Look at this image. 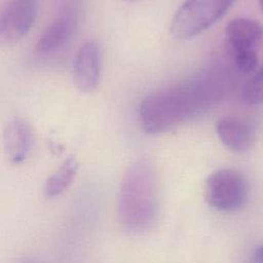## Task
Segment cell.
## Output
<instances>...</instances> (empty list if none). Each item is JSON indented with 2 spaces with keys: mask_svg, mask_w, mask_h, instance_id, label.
I'll return each mask as SVG.
<instances>
[{
  "mask_svg": "<svg viewBox=\"0 0 263 263\" xmlns=\"http://www.w3.org/2000/svg\"><path fill=\"white\" fill-rule=\"evenodd\" d=\"M222 75L203 71L191 79L159 88L148 95L139 108L143 132L150 135L166 133L197 117L217 104L224 95Z\"/></svg>",
  "mask_w": 263,
  "mask_h": 263,
  "instance_id": "obj_1",
  "label": "cell"
},
{
  "mask_svg": "<svg viewBox=\"0 0 263 263\" xmlns=\"http://www.w3.org/2000/svg\"><path fill=\"white\" fill-rule=\"evenodd\" d=\"M160 211L158 178L146 158L137 159L127 168L118 194L117 213L122 227L142 233L153 227Z\"/></svg>",
  "mask_w": 263,
  "mask_h": 263,
  "instance_id": "obj_2",
  "label": "cell"
},
{
  "mask_svg": "<svg viewBox=\"0 0 263 263\" xmlns=\"http://www.w3.org/2000/svg\"><path fill=\"white\" fill-rule=\"evenodd\" d=\"M262 45L263 25L257 20L237 17L225 27V50L239 72L247 74L256 70Z\"/></svg>",
  "mask_w": 263,
  "mask_h": 263,
  "instance_id": "obj_3",
  "label": "cell"
},
{
  "mask_svg": "<svg viewBox=\"0 0 263 263\" xmlns=\"http://www.w3.org/2000/svg\"><path fill=\"white\" fill-rule=\"evenodd\" d=\"M236 0H184L170 26L178 40L191 39L221 20Z\"/></svg>",
  "mask_w": 263,
  "mask_h": 263,
  "instance_id": "obj_4",
  "label": "cell"
},
{
  "mask_svg": "<svg viewBox=\"0 0 263 263\" xmlns=\"http://www.w3.org/2000/svg\"><path fill=\"white\" fill-rule=\"evenodd\" d=\"M248 197V182L237 170L222 168L210 175L204 185V198L217 211H239Z\"/></svg>",
  "mask_w": 263,
  "mask_h": 263,
  "instance_id": "obj_5",
  "label": "cell"
},
{
  "mask_svg": "<svg viewBox=\"0 0 263 263\" xmlns=\"http://www.w3.org/2000/svg\"><path fill=\"white\" fill-rule=\"evenodd\" d=\"M38 0H6L0 9V46L17 43L35 24Z\"/></svg>",
  "mask_w": 263,
  "mask_h": 263,
  "instance_id": "obj_6",
  "label": "cell"
},
{
  "mask_svg": "<svg viewBox=\"0 0 263 263\" xmlns=\"http://www.w3.org/2000/svg\"><path fill=\"white\" fill-rule=\"evenodd\" d=\"M101 79V49L95 40L80 44L73 61V81L84 93L95 91Z\"/></svg>",
  "mask_w": 263,
  "mask_h": 263,
  "instance_id": "obj_7",
  "label": "cell"
},
{
  "mask_svg": "<svg viewBox=\"0 0 263 263\" xmlns=\"http://www.w3.org/2000/svg\"><path fill=\"white\" fill-rule=\"evenodd\" d=\"M78 25V13L74 8L60 12L40 34L36 50L39 54H51L64 47L72 38Z\"/></svg>",
  "mask_w": 263,
  "mask_h": 263,
  "instance_id": "obj_8",
  "label": "cell"
},
{
  "mask_svg": "<svg viewBox=\"0 0 263 263\" xmlns=\"http://www.w3.org/2000/svg\"><path fill=\"white\" fill-rule=\"evenodd\" d=\"M2 142L5 154L11 163L24 162L34 146V133L30 122L20 116L11 118L4 126Z\"/></svg>",
  "mask_w": 263,
  "mask_h": 263,
  "instance_id": "obj_9",
  "label": "cell"
},
{
  "mask_svg": "<svg viewBox=\"0 0 263 263\" xmlns=\"http://www.w3.org/2000/svg\"><path fill=\"white\" fill-rule=\"evenodd\" d=\"M215 129L223 145L232 152H247L256 140L255 128L251 123L238 117H222L216 122Z\"/></svg>",
  "mask_w": 263,
  "mask_h": 263,
  "instance_id": "obj_10",
  "label": "cell"
},
{
  "mask_svg": "<svg viewBox=\"0 0 263 263\" xmlns=\"http://www.w3.org/2000/svg\"><path fill=\"white\" fill-rule=\"evenodd\" d=\"M78 171V161L71 155L47 178L44 185L46 197H55L65 192L72 184Z\"/></svg>",
  "mask_w": 263,
  "mask_h": 263,
  "instance_id": "obj_11",
  "label": "cell"
},
{
  "mask_svg": "<svg viewBox=\"0 0 263 263\" xmlns=\"http://www.w3.org/2000/svg\"><path fill=\"white\" fill-rule=\"evenodd\" d=\"M241 99L248 105L263 104V66L246 83Z\"/></svg>",
  "mask_w": 263,
  "mask_h": 263,
  "instance_id": "obj_12",
  "label": "cell"
},
{
  "mask_svg": "<svg viewBox=\"0 0 263 263\" xmlns=\"http://www.w3.org/2000/svg\"><path fill=\"white\" fill-rule=\"evenodd\" d=\"M252 263H263V245L259 246L253 253Z\"/></svg>",
  "mask_w": 263,
  "mask_h": 263,
  "instance_id": "obj_13",
  "label": "cell"
},
{
  "mask_svg": "<svg viewBox=\"0 0 263 263\" xmlns=\"http://www.w3.org/2000/svg\"><path fill=\"white\" fill-rule=\"evenodd\" d=\"M259 5H260V8H261V10L263 12V0H259Z\"/></svg>",
  "mask_w": 263,
  "mask_h": 263,
  "instance_id": "obj_14",
  "label": "cell"
},
{
  "mask_svg": "<svg viewBox=\"0 0 263 263\" xmlns=\"http://www.w3.org/2000/svg\"><path fill=\"white\" fill-rule=\"evenodd\" d=\"M21 263H35V262L32 261V260H24V261L21 262Z\"/></svg>",
  "mask_w": 263,
  "mask_h": 263,
  "instance_id": "obj_15",
  "label": "cell"
},
{
  "mask_svg": "<svg viewBox=\"0 0 263 263\" xmlns=\"http://www.w3.org/2000/svg\"><path fill=\"white\" fill-rule=\"evenodd\" d=\"M124 2H136V1H140V0H122Z\"/></svg>",
  "mask_w": 263,
  "mask_h": 263,
  "instance_id": "obj_16",
  "label": "cell"
}]
</instances>
